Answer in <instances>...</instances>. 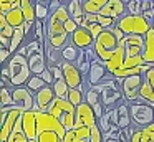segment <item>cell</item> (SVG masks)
I'll return each mask as SVG.
<instances>
[{
	"label": "cell",
	"instance_id": "cell-42",
	"mask_svg": "<svg viewBox=\"0 0 154 142\" xmlns=\"http://www.w3.org/2000/svg\"><path fill=\"white\" fill-rule=\"evenodd\" d=\"M48 69H50V71L53 73V76H55V81H57V79H63V69H61V66H60V65L48 66Z\"/></svg>",
	"mask_w": 154,
	"mask_h": 142
},
{
	"label": "cell",
	"instance_id": "cell-30",
	"mask_svg": "<svg viewBox=\"0 0 154 142\" xmlns=\"http://www.w3.org/2000/svg\"><path fill=\"white\" fill-rule=\"evenodd\" d=\"M111 111H113V107H111V109H106V111H104V114L101 116L100 119H98V127L101 129L103 135L106 134V132H109V129L113 127V121H111Z\"/></svg>",
	"mask_w": 154,
	"mask_h": 142
},
{
	"label": "cell",
	"instance_id": "cell-43",
	"mask_svg": "<svg viewBox=\"0 0 154 142\" xmlns=\"http://www.w3.org/2000/svg\"><path fill=\"white\" fill-rule=\"evenodd\" d=\"M149 10H152V0H141V15Z\"/></svg>",
	"mask_w": 154,
	"mask_h": 142
},
{
	"label": "cell",
	"instance_id": "cell-50",
	"mask_svg": "<svg viewBox=\"0 0 154 142\" xmlns=\"http://www.w3.org/2000/svg\"><path fill=\"white\" fill-rule=\"evenodd\" d=\"M151 28H154V18L151 20Z\"/></svg>",
	"mask_w": 154,
	"mask_h": 142
},
{
	"label": "cell",
	"instance_id": "cell-23",
	"mask_svg": "<svg viewBox=\"0 0 154 142\" xmlns=\"http://www.w3.org/2000/svg\"><path fill=\"white\" fill-rule=\"evenodd\" d=\"M20 10L23 12L25 22H37V12H35V2L33 0H22Z\"/></svg>",
	"mask_w": 154,
	"mask_h": 142
},
{
	"label": "cell",
	"instance_id": "cell-3",
	"mask_svg": "<svg viewBox=\"0 0 154 142\" xmlns=\"http://www.w3.org/2000/svg\"><path fill=\"white\" fill-rule=\"evenodd\" d=\"M116 26L123 30L124 35H141L144 36L151 30V22H147L143 15H124L118 20Z\"/></svg>",
	"mask_w": 154,
	"mask_h": 142
},
{
	"label": "cell",
	"instance_id": "cell-10",
	"mask_svg": "<svg viewBox=\"0 0 154 142\" xmlns=\"http://www.w3.org/2000/svg\"><path fill=\"white\" fill-rule=\"evenodd\" d=\"M61 69H63V78L66 79L70 89H83V83H85V76L83 73L80 71L78 66H75L73 63H68V61H61L60 63Z\"/></svg>",
	"mask_w": 154,
	"mask_h": 142
},
{
	"label": "cell",
	"instance_id": "cell-24",
	"mask_svg": "<svg viewBox=\"0 0 154 142\" xmlns=\"http://www.w3.org/2000/svg\"><path fill=\"white\" fill-rule=\"evenodd\" d=\"M5 17H7V22L10 23L14 28H22L25 23V17H23V12H22L20 8H14L10 10L8 13H5Z\"/></svg>",
	"mask_w": 154,
	"mask_h": 142
},
{
	"label": "cell",
	"instance_id": "cell-47",
	"mask_svg": "<svg viewBox=\"0 0 154 142\" xmlns=\"http://www.w3.org/2000/svg\"><path fill=\"white\" fill-rule=\"evenodd\" d=\"M0 3H10V5H14V8H20L22 0H0Z\"/></svg>",
	"mask_w": 154,
	"mask_h": 142
},
{
	"label": "cell",
	"instance_id": "cell-38",
	"mask_svg": "<svg viewBox=\"0 0 154 142\" xmlns=\"http://www.w3.org/2000/svg\"><path fill=\"white\" fill-rule=\"evenodd\" d=\"M126 8L129 15H141V0H129L126 3Z\"/></svg>",
	"mask_w": 154,
	"mask_h": 142
},
{
	"label": "cell",
	"instance_id": "cell-52",
	"mask_svg": "<svg viewBox=\"0 0 154 142\" xmlns=\"http://www.w3.org/2000/svg\"><path fill=\"white\" fill-rule=\"evenodd\" d=\"M30 142H37V140H30Z\"/></svg>",
	"mask_w": 154,
	"mask_h": 142
},
{
	"label": "cell",
	"instance_id": "cell-19",
	"mask_svg": "<svg viewBox=\"0 0 154 142\" xmlns=\"http://www.w3.org/2000/svg\"><path fill=\"white\" fill-rule=\"evenodd\" d=\"M129 102H119L116 106L118 111V127L119 129H128L133 125V121H131V109H129Z\"/></svg>",
	"mask_w": 154,
	"mask_h": 142
},
{
	"label": "cell",
	"instance_id": "cell-21",
	"mask_svg": "<svg viewBox=\"0 0 154 142\" xmlns=\"http://www.w3.org/2000/svg\"><path fill=\"white\" fill-rule=\"evenodd\" d=\"M143 58H144V61H146V65H154V28H151L149 32L144 35Z\"/></svg>",
	"mask_w": 154,
	"mask_h": 142
},
{
	"label": "cell",
	"instance_id": "cell-22",
	"mask_svg": "<svg viewBox=\"0 0 154 142\" xmlns=\"http://www.w3.org/2000/svg\"><path fill=\"white\" fill-rule=\"evenodd\" d=\"M109 0H83V10H85V15L86 13H94V15H100L101 10L108 5Z\"/></svg>",
	"mask_w": 154,
	"mask_h": 142
},
{
	"label": "cell",
	"instance_id": "cell-31",
	"mask_svg": "<svg viewBox=\"0 0 154 142\" xmlns=\"http://www.w3.org/2000/svg\"><path fill=\"white\" fill-rule=\"evenodd\" d=\"M68 12H70L71 18H80V17H85V10H83V3L80 0H70L66 3Z\"/></svg>",
	"mask_w": 154,
	"mask_h": 142
},
{
	"label": "cell",
	"instance_id": "cell-18",
	"mask_svg": "<svg viewBox=\"0 0 154 142\" xmlns=\"http://www.w3.org/2000/svg\"><path fill=\"white\" fill-rule=\"evenodd\" d=\"M48 112H50L51 116H55L57 119H61L65 114H68V112H76V107H75V106L71 104L68 99H60V98H57V99L53 101V104L50 106Z\"/></svg>",
	"mask_w": 154,
	"mask_h": 142
},
{
	"label": "cell",
	"instance_id": "cell-1",
	"mask_svg": "<svg viewBox=\"0 0 154 142\" xmlns=\"http://www.w3.org/2000/svg\"><path fill=\"white\" fill-rule=\"evenodd\" d=\"M33 76L28 65L27 56H22L18 53H14L12 58L7 61V65L2 66V81L4 86L8 88H18V86H27L28 79Z\"/></svg>",
	"mask_w": 154,
	"mask_h": 142
},
{
	"label": "cell",
	"instance_id": "cell-14",
	"mask_svg": "<svg viewBox=\"0 0 154 142\" xmlns=\"http://www.w3.org/2000/svg\"><path fill=\"white\" fill-rule=\"evenodd\" d=\"M108 74H109V73H108L106 66L103 65V61L96 59V61L91 63V69H90V73H88V76H86V81H88L90 86H96V84H101V83L106 79Z\"/></svg>",
	"mask_w": 154,
	"mask_h": 142
},
{
	"label": "cell",
	"instance_id": "cell-16",
	"mask_svg": "<svg viewBox=\"0 0 154 142\" xmlns=\"http://www.w3.org/2000/svg\"><path fill=\"white\" fill-rule=\"evenodd\" d=\"M22 129L30 140H37V112L35 111H23L22 114Z\"/></svg>",
	"mask_w": 154,
	"mask_h": 142
},
{
	"label": "cell",
	"instance_id": "cell-45",
	"mask_svg": "<svg viewBox=\"0 0 154 142\" xmlns=\"http://www.w3.org/2000/svg\"><path fill=\"white\" fill-rule=\"evenodd\" d=\"M141 135H143V132H141V129H134L133 134H131V140L129 142H141Z\"/></svg>",
	"mask_w": 154,
	"mask_h": 142
},
{
	"label": "cell",
	"instance_id": "cell-13",
	"mask_svg": "<svg viewBox=\"0 0 154 142\" xmlns=\"http://www.w3.org/2000/svg\"><path fill=\"white\" fill-rule=\"evenodd\" d=\"M94 36L91 35L90 30L83 28V26H80V28L76 30L75 33H71L70 35V43L71 45H75L78 50H88L91 48V46L94 45Z\"/></svg>",
	"mask_w": 154,
	"mask_h": 142
},
{
	"label": "cell",
	"instance_id": "cell-2",
	"mask_svg": "<svg viewBox=\"0 0 154 142\" xmlns=\"http://www.w3.org/2000/svg\"><path fill=\"white\" fill-rule=\"evenodd\" d=\"M93 48H94V51H96L98 59L103 61V63H106L108 59L116 53V50L119 48V41H118L116 36H114L113 28H111V30H104V32L96 38Z\"/></svg>",
	"mask_w": 154,
	"mask_h": 142
},
{
	"label": "cell",
	"instance_id": "cell-5",
	"mask_svg": "<svg viewBox=\"0 0 154 142\" xmlns=\"http://www.w3.org/2000/svg\"><path fill=\"white\" fill-rule=\"evenodd\" d=\"M63 142H104V135L98 125H94V127H75L66 132Z\"/></svg>",
	"mask_w": 154,
	"mask_h": 142
},
{
	"label": "cell",
	"instance_id": "cell-28",
	"mask_svg": "<svg viewBox=\"0 0 154 142\" xmlns=\"http://www.w3.org/2000/svg\"><path fill=\"white\" fill-rule=\"evenodd\" d=\"M12 106H15L14 96H12V88L2 86L0 88V107H12Z\"/></svg>",
	"mask_w": 154,
	"mask_h": 142
},
{
	"label": "cell",
	"instance_id": "cell-37",
	"mask_svg": "<svg viewBox=\"0 0 154 142\" xmlns=\"http://www.w3.org/2000/svg\"><path fill=\"white\" fill-rule=\"evenodd\" d=\"M143 135H141V142H154V122L149 124L147 127L141 129Z\"/></svg>",
	"mask_w": 154,
	"mask_h": 142
},
{
	"label": "cell",
	"instance_id": "cell-12",
	"mask_svg": "<svg viewBox=\"0 0 154 142\" xmlns=\"http://www.w3.org/2000/svg\"><path fill=\"white\" fill-rule=\"evenodd\" d=\"M143 86L139 91V99L137 101L147 102V104L154 106V68L146 71L143 74Z\"/></svg>",
	"mask_w": 154,
	"mask_h": 142
},
{
	"label": "cell",
	"instance_id": "cell-33",
	"mask_svg": "<svg viewBox=\"0 0 154 142\" xmlns=\"http://www.w3.org/2000/svg\"><path fill=\"white\" fill-rule=\"evenodd\" d=\"M85 102H86V104H90L91 107H93L94 104L101 102V94H100V92H98L94 88L88 86L86 91H85Z\"/></svg>",
	"mask_w": 154,
	"mask_h": 142
},
{
	"label": "cell",
	"instance_id": "cell-4",
	"mask_svg": "<svg viewBox=\"0 0 154 142\" xmlns=\"http://www.w3.org/2000/svg\"><path fill=\"white\" fill-rule=\"evenodd\" d=\"M129 109H131V121H133L134 127L144 129L154 122V106L143 101H136L131 102Z\"/></svg>",
	"mask_w": 154,
	"mask_h": 142
},
{
	"label": "cell",
	"instance_id": "cell-6",
	"mask_svg": "<svg viewBox=\"0 0 154 142\" xmlns=\"http://www.w3.org/2000/svg\"><path fill=\"white\" fill-rule=\"evenodd\" d=\"M35 112H37V134H42V132H55L61 139H65L68 131L60 122V119L51 116L50 112H43V111H35Z\"/></svg>",
	"mask_w": 154,
	"mask_h": 142
},
{
	"label": "cell",
	"instance_id": "cell-36",
	"mask_svg": "<svg viewBox=\"0 0 154 142\" xmlns=\"http://www.w3.org/2000/svg\"><path fill=\"white\" fill-rule=\"evenodd\" d=\"M81 26H83V28H86V30H90V32H91V35L94 36V40H96L98 36H100L101 33L104 32V28L100 25V23H88L86 20L83 22V25H81Z\"/></svg>",
	"mask_w": 154,
	"mask_h": 142
},
{
	"label": "cell",
	"instance_id": "cell-26",
	"mask_svg": "<svg viewBox=\"0 0 154 142\" xmlns=\"http://www.w3.org/2000/svg\"><path fill=\"white\" fill-rule=\"evenodd\" d=\"M78 56H80V50L75 45H71V43H68V45L61 50V58H63V61H68V63H73L75 65Z\"/></svg>",
	"mask_w": 154,
	"mask_h": 142
},
{
	"label": "cell",
	"instance_id": "cell-35",
	"mask_svg": "<svg viewBox=\"0 0 154 142\" xmlns=\"http://www.w3.org/2000/svg\"><path fill=\"white\" fill-rule=\"evenodd\" d=\"M37 142H63V139L55 132H42L38 134Z\"/></svg>",
	"mask_w": 154,
	"mask_h": 142
},
{
	"label": "cell",
	"instance_id": "cell-49",
	"mask_svg": "<svg viewBox=\"0 0 154 142\" xmlns=\"http://www.w3.org/2000/svg\"><path fill=\"white\" fill-rule=\"evenodd\" d=\"M104 142H123L119 139H104Z\"/></svg>",
	"mask_w": 154,
	"mask_h": 142
},
{
	"label": "cell",
	"instance_id": "cell-39",
	"mask_svg": "<svg viewBox=\"0 0 154 142\" xmlns=\"http://www.w3.org/2000/svg\"><path fill=\"white\" fill-rule=\"evenodd\" d=\"M78 28H80V25H78L76 22H75V18H68L66 22H65V30H66V33H68V35L75 33Z\"/></svg>",
	"mask_w": 154,
	"mask_h": 142
},
{
	"label": "cell",
	"instance_id": "cell-48",
	"mask_svg": "<svg viewBox=\"0 0 154 142\" xmlns=\"http://www.w3.org/2000/svg\"><path fill=\"white\" fill-rule=\"evenodd\" d=\"M35 3H42V5H48L50 7V3H51V0H33Z\"/></svg>",
	"mask_w": 154,
	"mask_h": 142
},
{
	"label": "cell",
	"instance_id": "cell-32",
	"mask_svg": "<svg viewBox=\"0 0 154 142\" xmlns=\"http://www.w3.org/2000/svg\"><path fill=\"white\" fill-rule=\"evenodd\" d=\"M66 99L75 106V107H78V106H81L85 102V91H83V89H80V88H78V89H70Z\"/></svg>",
	"mask_w": 154,
	"mask_h": 142
},
{
	"label": "cell",
	"instance_id": "cell-8",
	"mask_svg": "<svg viewBox=\"0 0 154 142\" xmlns=\"http://www.w3.org/2000/svg\"><path fill=\"white\" fill-rule=\"evenodd\" d=\"M12 96H14V102L17 107L22 111H33L37 102H35V92L30 91L27 86H18V88L12 89Z\"/></svg>",
	"mask_w": 154,
	"mask_h": 142
},
{
	"label": "cell",
	"instance_id": "cell-51",
	"mask_svg": "<svg viewBox=\"0 0 154 142\" xmlns=\"http://www.w3.org/2000/svg\"><path fill=\"white\" fill-rule=\"evenodd\" d=\"M60 2H61V3H68L70 0H60Z\"/></svg>",
	"mask_w": 154,
	"mask_h": 142
},
{
	"label": "cell",
	"instance_id": "cell-9",
	"mask_svg": "<svg viewBox=\"0 0 154 142\" xmlns=\"http://www.w3.org/2000/svg\"><path fill=\"white\" fill-rule=\"evenodd\" d=\"M0 109H5V111H8L7 121L0 125V142H7V139L10 137V134L14 132L15 125H17L18 121L22 119L23 111H22L20 107H17V106H12V107H0Z\"/></svg>",
	"mask_w": 154,
	"mask_h": 142
},
{
	"label": "cell",
	"instance_id": "cell-17",
	"mask_svg": "<svg viewBox=\"0 0 154 142\" xmlns=\"http://www.w3.org/2000/svg\"><path fill=\"white\" fill-rule=\"evenodd\" d=\"M100 15L109 17V18H114V20H119V18H123L124 15H128L126 3H124L123 0H109L108 5L101 10Z\"/></svg>",
	"mask_w": 154,
	"mask_h": 142
},
{
	"label": "cell",
	"instance_id": "cell-29",
	"mask_svg": "<svg viewBox=\"0 0 154 142\" xmlns=\"http://www.w3.org/2000/svg\"><path fill=\"white\" fill-rule=\"evenodd\" d=\"M7 142H30V139L27 137V134L22 129V119L18 121V124L15 125L14 132L10 134V137L7 139Z\"/></svg>",
	"mask_w": 154,
	"mask_h": 142
},
{
	"label": "cell",
	"instance_id": "cell-46",
	"mask_svg": "<svg viewBox=\"0 0 154 142\" xmlns=\"http://www.w3.org/2000/svg\"><path fill=\"white\" fill-rule=\"evenodd\" d=\"M113 33H114V36H116V40H118L119 43L123 41L124 38H126V35H124V32H123V30H119L118 26H114V28H113Z\"/></svg>",
	"mask_w": 154,
	"mask_h": 142
},
{
	"label": "cell",
	"instance_id": "cell-34",
	"mask_svg": "<svg viewBox=\"0 0 154 142\" xmlns=\"http://www.w3.org/2000/svg\"><path fill=\"white\" fill-rule=\"evenodd\" d=\"M45 86H48V84L42 79V76H37V74H33L27 83V88L30 89V91H33V92H38L40 89H43Z\"/></svg>",
	"mask_w": 154,
	"mask_h": 142
},
{
	"label": "cell",
	"instance_id": "cell-20",
	"mask_svg": "<svg viewBox=\"0 0 154 142\" xmlns=\"http://www.w3.org/2000/svg\"><path fill=\"white\" fill-rule=\"evenodd\" d=\"M28 65H30V69L33 74L40 76L42 73L45 71V69L48 68V63H47V56H45V53H37V55H32L28 56Z\"/></svg>",
	"mask_w": 154,
	"mask_h": 142
},
{
	"label": "cell",
	"instance_id": "cell-15",
	"mask_svg": "<svg viewBox=\"0 0 154 142\" xmlns=\"http://www.w3.org/2000/svg\"><path fill=\"white\" fill-rule=\"evenodd\" d=\"M57 99L53 91V86H45L43 89H40L38 92H35V102H37L38 109L43 112H48L50 106L53 104V101Z\"/></svg>",
	"mask_w": 154,
	"mask_h": 142
},
{
	"label": "cell",
	"instance_id": "cell-27",
	"mask_svg": "<svg viewBox=\"0 0 154 142\" xmlns=\"http://www.w3.org/2000/svg\"><path fill=\"white\" fill-rule=\"evenodd\" d=\"M53 91H55V96L60 99H66L68 98V92H70V86H68L66 79H57L53 83Z\"/></svg>",
	"mask_w": 154,
	"mask_h": 142
},
{
	"label": "cell",
	"instance_id": "cell-11",
	"mask_svg": "<svg viewBox=\"0 0 154 142\" xmlns=\"http://www.w3.org/2000/svg\"><path fill=\"white\" fill-rule=\"evenodd\" d=\"M98 125V117L94 114L93 107L86 102L76 107V119H75V127H94Z\"/></svg>",
	"mask_w": 154,
	"mask_h": 142
},
{
	"label": "cell",
	"instance_id": "cell-40",
	"mask_svg": "<svg viewBox=\"0 0 154 142\" xmlns=\"http://www.w3.org/2000/svg\"><path fill=\"white\" fill-rule=\"evenodd\" d=\"M10 58H12V51H10V50L0 46V63H2V65H7V61Z\"/></svg>",
	"mask_w": 154,
	"mask_h": 142
},
{
	"label": "cell",
	"instance_id": "cell-7",
	"mask_svg": "<svg viewBox=\"0 0 154 142\" xmlns=\"http://www.w3.org/2000/svg\"><path fill=\"white\" fill-rule=\"evenodd\" d=\"M143 74H136V76H129V78L121 79V91H123L124 101L126 102H136L139 99V91L143 86Z\"/></svg>",
	"mask_w": 154,
	"mask_h": 142
},
{
	"label": "cell",
	"instance_id": "cell-44",
	"mask_svg": "<svg viewBox=\"0 0 154 142\" xmlns=\"http://www.w3.org/2000/svg\"><path fill=\"white\" fill-rule=\"evenodd\" d=\"M93 111H94V114H96V117L100 119L101 116L104 114V111H106V109H104L103 102H98V104H94V106H93Z\"/></svg>",
	"mask_w": 154,
	"mask_h": 142
},
{
	"label": "cell",
	"instance_id": "cell-25",
	"mask_svg": "<svg viewBox=\"0 0 154 142\" xmlns=\"http://www.w3.org/2000/svg\"><path fill=\"white\" fill-rule=\"evenodd\" d=\"M25 38H27V35H25L23 28H15V33H14V36H12V40H10V48H8L12 51V55L18 51V48L23 45Z\"/></svg>",
	"mask_w": 154,
	"mask_h": 142
},
{
	"label": "cell",
	"instance_id": "cell-41",
	"mask_svg": "<svg viewBox=\"0 0 154 142\" xmlns=\"http://www.w3.org/2000/svg\"><path fill=\"white\" fill-rule=\"evenodd\" d=\"M40 76H42V79H43V81L47 83L48 86H53V83H55V76H53V73H51V71H50V69H48V68L45 69V71L42 73Z\"/></svg>",
	"mask_w": 154,
	"mask_h": 142
}]
</instances>
